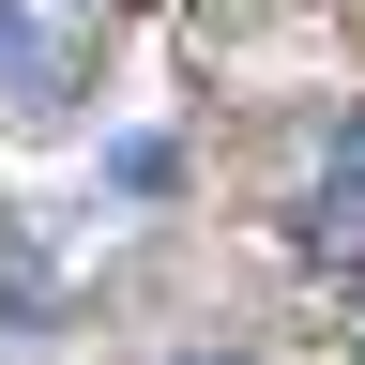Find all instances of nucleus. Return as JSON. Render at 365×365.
Segmentation results:
<instances>
[{"mask_svg":"<svg viewBox=\"0 0 365 365\" xmlns=\"http://www.w3.org/2000/svg\"><path fill=\"white\" fill-rule=\"evenodd\" d=\"M0 91H16V107H61V91H76V46L46 16H16V0H0Z\"/></svg>","mask_w":365,"mask_h":365,"instance_id":"nucleus-1","label":"nucleus"},{"mask_svg":"<svg viewBox=\"0 0 365 365\" xmlns=\"http://www.w3.org/2000/svg\"><path fill=\"white\" fill-rule=\"evenodd\" d=\"M319 213H335V228H365V107L335 122V153H319Z\"/></svg>","mask_w":365,"mask_h":365,"instance_id":"nucleus-2","label":"nucleus"}]
</instances>
